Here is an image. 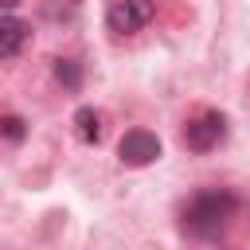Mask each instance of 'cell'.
I'll return each mask as SVG.
<instances>
[{
  "mask_svg": "<svg viewBox=\"0 0 250 250\" xmlns=\"http://www.w3.org/2000/svg\"><path fill=\"white\" fill-rule=\"evenodd\" d=\"M117 156H121V164H129V168H145V164H152V160L160 156V141H156L148 129H129V133L121 137V145H117Z\"/></svg>",
  "mask_w": 250,
  "mask_h": 250,
  "instance_id": "obj_3",
  "label": "cell"
},
{
  "mask_svg": "<svg viewBox=\"0 0 250 250\" xmlns=\"http://www.w3.org/2000/svg\"><path fill=\"white\" fill-rule=\"evenodd\" d=\"M55 78H59L66 90H78L82 70H78V62H74V59H59V62H55Z\"/></svg>",
  "mask_w": 250,
  "mask_h": 250,
  "instance_id": "obj_7",
  "label": "cell"
},
{
  "mask_svg": "<svg viewBox=\"0 0 250 250\" xmlns=\"http://www.w3.org/2000/svg\"><path fill=\"white\" fill-rule=\"evenodd\" d=\"M74 129H78V137H82L86 145H94V141L102 137V117H98V109L82 105V109L74 113Z\"/></svg>",
  "mask_w": 250,
  "mask_h": 250,
  "instance_id": "obj_6",
  "label": "cell"
},
{
  "mask_svg": "<svg viewBox=\"0 0 250 250\" xmlns=\"http://www.w3.org/2000/svg\"><path fill=\"white\" fill-rule=\"evenodd\" d=\"M223 137H227V117L215 113V109H207V113H199L195 121L184 125V145H188L191 152H207V148H215Z\"/></svg>",
  "mask_w": 250,
  "mask_h": 250,
  "instance_id": "obj_2",
  "label": "cell"
},
{
  "mask_svg": "<svg viewBox=\"0 0 250 250\" xmlns=\"http://www.w3.org/2000/svg\"><path fill=\"white\" fill-rule=\"evenodd\" d=\"M16 4H20V0H0V8H16Z\"/></svg>",
  "mask_w": 250,
  "mask_h": 250,
  "instance_id": "obj_9",
  "label": "cell"
},
{
  "mask_svg": "<svg viewBox=\"0 0 250 250\" xmlns=\"http://www.w3.org/2000/svg\"><path fill=\"white\" fill-rule=\"evenodd\" d=\"M0 133H4L8 141H23V121H20V117H4V121H0Z\"/></svg>",
  "mask_w": 250,
  "mask_h": 250,
  "instance_id": "obj_8",
  "label": "cell"
},
{
  "mask_svg": "<svg viewBox=\"0 0 250 250\" xmlns=\"http://www.w3.org/2000/svg\"><path fill=\"white\" fill-rule=\"evenodd\" d=\"M27 43V23L16 16H0V59H12Z\"/></svg>",
  "mask_w": 250,
  "mask_h": 250,
  "instance_id": "obj_5",
  "label": "cell"
},
{
  "mask_svg": "<svg viewBox=\"0 0 250 250\" xmlns=\"http://www.w3.org/2000/svg\"><path fill=\"white\" fill-rule=\"evenodd\" d=\"M152 20V0H117L109 8V27L113 31H137Z\"/></svg>",
  "mask_w": 250,
  "mask_h": 250,
  "instance_id": "obj_4",
  "label": "cell"
},
{
  "mask_svg": "<svg viewBox=\"0 0 250 250\" xmlns=\"http://www.w3.org/2000/svg\"><path fill=\"white\" fill-rule=\"evenodd\" d=\"M238 211V195L230 191H203L184 207V234L191 238H219Z\"/></svg>",
  "mask_w": 250,
  "mask_h": 250,
  "instance_id": "obj_1",
  "label": "cell"
}]
</instances>
